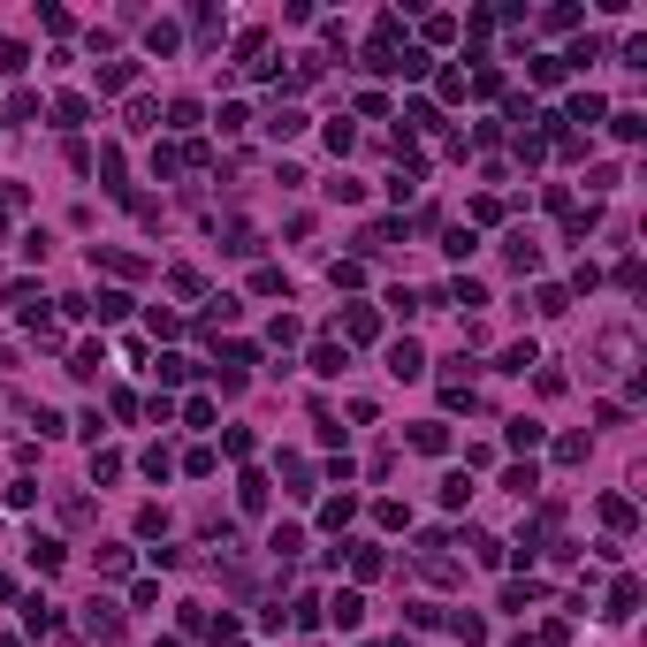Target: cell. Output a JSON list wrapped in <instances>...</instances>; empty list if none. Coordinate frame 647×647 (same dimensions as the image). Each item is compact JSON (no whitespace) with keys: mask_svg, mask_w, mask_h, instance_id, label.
I'll return each instance as SVG.
<instances>
[{"mask_svg":"<svg viewBox=\"0 0 647 647\" xmlns=\"http://www.w3.org/2000/svg\"><path fill=\"white\" fill-rule=\"evenodd\" d=\"M213 465H221V457H213V449H206V442H199V449H190V457H183V472H190V480H206V472H213Z\"/></svg>","mask_w":647,"mask_h":647,"instance_id":"cell-51","label":"cell"},{"mask_svg":"<svg viewBox=\"0 0 647 647\" xmlns=\"http://www.w3.org/2000/svg\"><path fill=\"white\" fill-rule=\"evenodd\" d=\"M54 115H61V129H77V122H92V99H84V92H61Z\"/></svg>","mask_w":647,"mask_h":647,"instance_id":"cell-19","label":"cell"},{"mask_svg":"<svg viewBox=\"0 0 647 647\" xmlns=\"http://www.w3.org/2000/svg\"><path fill=\"white\" fill-rule=\"evenodd\" d=\"M168 129H199V99H176V107H168Z\"/></svg>","mask_w":647,"mask_h":647,"instance_id":"cell-46","label":"cell"},{"mask_svg":"<svg viewBox=\"0 0 647 647\" xmlns=\"http://www.w3.org/2000/svg\"><path fill=\"white\" fill-rule=\"evenodd\" d=\"M610 129H617L624 145H640V138H647V115H640V107H617V115H610Z\"/></svg>","mask_w":647,"mask_h":647,"instance_id":"cell-21","label":"cell"},{"mask_svg":"<svg viewBox=\"0 0 647 647\" xmlns=\"http://www.w3.org/2000/svg\"><path fill=\"white\" fill-rule=\"evenodd\" d=\"M632 610H640V579H632V571H617V587H610V610H601V617H617V624H624Z\"/></svg>","mask_w":647,"mask_h":647,"instance_id":"cell-7","label":"cell"},{"mask_svg":"<svg viewBox=\"0 0 647 647\" xmlns=\"http://www.w3.org/2000/svg\"><path fill=\"white\" fill-rule=\"evenodd\" d=\"M252 290H259V297H274V290L290 297V282H282V267H259V274H252Z\"/></svg>","mask_w":647,"mask_h":647,"instance_id":"cell-47","label":"cell"},{"mask_svg":"<svg viewBox=\"0 0 647 647\" xmlns=\"http://www.w3.org/2000/svg\"><path fill=\"white\" fill-rule=\"evenodd\" d=\"M129 84H138V61H107L99 69V92H129Z\"/></svg>","mask_w":647,"mask_h":647,"instance_id":"cell-24","label":"cell"},{"mask_svg":"<svg viewBox=\"0 0 647 647\" xmlns=\"http://www.w3.org/2000/svg\"><path fill=\"white\" fill-rule=\"evenodd\" d=\"M92 480H122V449H92Z\"/></svg>","mask_w":647,"mask_h":647,"instance_id":"cell-37","label":"cell"},{"mask_svg":"<svg viewBox=\"0 0 647 647\" xmlns=\"http://www.w3.org/2000/svg\"><path fill=\"white\" fill-rule=\"evenodd\" d=\"M176 419H183V426H213V396H190V404H183Z\"/></svg>","mask_w":647,"mask_h":647,"instance_id":"cell-42","label":"cell"},{"mask_svg":"<svg viewBox=\"0 0 647 647\" xmlns=\"http://www.w3.org/2000/svg\"><path fill=\"white\" fill-rule=\"evenodd\" d=\"M129 129H160V107L153 99H129Z\"/></svg>","mask_w":647,"mask_h":647,"instance_id":"cell-43","label":"cell"},{"mask_svg":"<svg viewBox=\"0 0 647 647\" xmlns=\"http://www.w3.org/2000/svg\"><path fill=\"white\" fill-rule=\"evenodd\" d=\"M236 313H244V305H236V297H229V290H221V297H206V328H229V320H236Z\"/></svg>","mask_w":647,"mask_h":647,"instance_id":"cell-34","label":"cell"},{"mask_svg":"<svg viewBox=\"0 0 647 647\" xmlns=\"http://www.w3.org/2000/svg\"><path fill=\"white\" fill-rule=\"evenodd\" d=\"M328 282H335V290H358V282H365V267H358V259H335Z\"/></svg>","mask_w":647,"mask_h":647,"instance_id":"cell-36","label":"cell"},{"mask_svg":"<svg viewBox=\"0 0 647 647\" xmlns=\"http://www.w3.org/2000/svg\"><path fill=\"white\" fill-rule=\"evenodd\" d=\"M320 610L335 617V632H358V617H365V594H358V587H343L335 601H320Z\"/></svg>","mask_w":647,"mask_h":647,"instance_id":"cell-3","label":"cell"},{"mask_svg":"<svg viewBox=\"0 0 647 647\" xmlns=\"http://www.w3.org/2000/svg\"><path fill=\"white\" fill-rule=\"evenodd\" d=\"M267 335H274V351H282V343H297V335H305V320H297V313H282V320H274Z\"/></svg>","mask_w":647,"mask_h":647,"instance_id":"cell-44","label":"cell"},{"mask_svg":"<svg viewBox=\"0 0 647 647\" xmlns=\"http://www.w3.org/2000/svg\"><path fill=\"white\" fill-rule=\"evenodd\" d=\"M168 282H176V297H199V290H206V274H199V267H176Z\"/></svg>","mask_w":647,"mask_h":647,"instance_id":"cell-50","label":"cell"},{"mask_svg":"<svg viewBox=\"0 0 647 647\" xmlns=\"http://www.w3.org/2000/svg\"><path fill=\"white\" fill-rule=\"evenodd\" d=\"M282 480H290V495H313V488H305L313 465H305V457H282Z\"/></svg>","mask_w":647,"mask_h":647,"instance_id":"cell-41","label":"cell"},{"mask_svg":"<svg viewBox=\"0 0 647 647\" xmlns=\"http://www.w3.org/2000/svg\"><path fill=\"white\" fill-rule=\"evenodd\" d=\"M556 122H610V99H601V92H571V107H564V115H556Z\"/></svg>","mask_w":647,"mask_h":647,"instance_id":"cell-4","label":"cell"},{"mask_svg":"<svg viewBox=\"0 0 647 647\" xmlns=\"http://www.w3.org/2000/svg\"><path fill=\"white\" fill-rule=\"evenodd\" d=\"M556 465H587V435H564V442H556Z\"/></svg>","mask_w":647,"mask_h":647,"instance_id":"cell-48","label":"cell"},{"mask_svg":"<svg viewBox=\"0 0 647 647\" xmlns=\"http://www.w3.org/2000/svg\"><path fill=\"white\" fill-rule=\"evenodd\" d=\"M236 503H244V510H267V472H236Z\"/></svg>","mask_w":647,"mask_h":647,"instance_id":"cell-16","label":"cell"},{"mask_svg":"<svg viewBox=\"0 0 647 647\" xmlns=\"http://www.w3.org/2000/svg\"><path fill=\"white\" fill-rule=\"evenodd\" d=\"M31 69V54H24V38H0V77H24Z\"/></svg>","mask_w":647,"mask_h":647,"instance_id":"cell-31","label":"cell"},{"mask_svg":"<svg viewBox=\"0 0 647 647\" xmlns=\"http://www.w3.org/2000/svg\"><path fill=\"white\" fill-rule=\"evenodd\" d=\"M510 647H541V640H526V632H518V640H510Z\"/></svg>","mask_w":647,"mask_h":647,"instance_id":"cell-53","label":"cell"},{"mask_svg":"<svg viewBox=\"0 0 647 647\" xmlns=\"http://www.w3.org/2000/svg\"><path fill=\"white\" fill-rule=\"evenodd\" d=\"M594 358H601V365H624V358H632V335H624V328H610V335L594 343Z\"/></svg>","mask_w":647,"mask_h":647,"instance_id":"cell-22","label":"cell"},{"mask_svg":"<svg viewBox=\"0 0 647 647\" xmlns=\"http://www.w3.org/2000/svg\"><path fill=\"white\" fill-rule=\"evenodd\" d=\"M503 244H510V267H518V274H533V267H541V244H533L526 229H510Z\"/></svg>","mask_w":647,"mask_h":647,"instance_id":"cell-12","label":"cell"},{"mask_svg":"<svg viewBox=\"0 0 647 647\" xmlns=\"http://www.w3.org/2000/svg\"><path fill=\"white\" fill-rule=\"evenodd\" d=\"M541 594H549L541 579H510V587H503V610H510V617H526V610H533Z\"/></svg>","mask_w":647,"mask_h":647,"instance_id":"cell-9","label":"cell"},{"mask_svg":"<svg viewBox=\"0 0 647 647\" xmlns=\"http://www.w3.org/2000/svg\"><path fill=\"white\" fill-rule=\"evenodd\" d=\"M472 503V472H449L442 480V510H465Z\"/></svg>","mask_w":647,"mask_h":647,"instance_id":"cell-29","label":"cell"},{"mask_svg":"<svg viewBox=\"0 0 647 647\" xmlns=\"http://www.w3.org/2000/svg\"><path fill=\"white\" fill-rule=\"evenodd\" d=\"M0 229H8V206H0Z\"/></svg>","mask_w":647,"mask_h":647,"instance_id":"cell-55","label":"cell"},{"mask_svg":"<svg viewBox=\"0 0 647 647\" xmlns=\"http://www.w3.org/2000/svg\"><path fill=\"white\" fill-rule=\"evenodd\" d=\"M92 313H99V320H122V313H129V290H107V297H99Z\"/></svg>","mask_w":647,"mask_h":647,"instance_id":"cell-52","label":"cell"},{"mask_svg":"<svg viewBox=\"0 0 647 647\" xmlns=\"http://www.w3.org/2000/svg\"><path fill=\"white\" fill-rule=\"evenodd\" d=\"M160 647H183V640H160Z\"/></svg>","mask_w":647,"mask_h":647,"instance_id":"cell-56","label":"cell"},{"mask_svg":"<svg viewBox=\"0 0 647 647\" xmlns=\"http://www.w3.org/2000/svg\"><path fill=\"white\" fill-rule=\"evenodd\" d=\"M335 328H343V343H374V335H381V320H374V305H351V313L335 320Z\"/></svg>","mask_w":647,"mask_h":647,"instance_id":"cell-6","label":"cell"},{"mask_svg":"<svg viewBox=\"0 0 647 647\" xmlns=\"http://www.w3.org/2000/svg\"><path fill=\"white\" fill-rule=\"evenodd\" d=\"M541 365V351H533V335H518V343H503V365L495 374H533Z\"/></svg>","mask_w":647,"mask_h":647,"instance_id":"cell-8","label":"cell"},{"mask_svg":"<svg viewBox=\"0 0 647 647\" xmlns=\"http://www.w3.org/2000/svg\"><path fill=\"white\" fill-rule=\"evenodd\" d=\"M388 374H396V381H419V374H426V351H419L412 335H396V343H388Z\"/></svg>","mask_w":647,"mask_h":647,"instance_id":"cell-1","label":"cell"},{"mask_svg":"<svg viewBox=\"0 0 647 647\" xmlns=\"http://www.w3.org/2000/svg\"><path fill=\"white\" fill-rule=\"evenodd\" d=\"M138 533H145V541H160V533H168V510L145 503V510H138Z\"/></svg>","mask_w":647,"mask_h":647,"instance_id":"cell-39","label":"cell"},{"mask_svg":"<svg viewBox=\"0 0 647 647\" xmlns=\"http://www.w3.org/2000/svg\"><path fill=\"white\" fill-rule=\"evenodd\" d=\"M145 46H153V54L168 61V54H176V46H183V31H176V24H145Z\"/></svg>","mask_w":647,"mask_h":647,"instance_id":"cell-27","label":"cell"},{"mask_svg":"<svg viewBox=\"0 0 647 647\" xmlns=\"http://www.w3.org/2000/svg\"><path fill=\"white\" fill-rule=\"evenodd\" d=\"M153 374H160L168 388H183L190 374H199V365H190V358H176V351H168V358H153Z\"/></svg>","mask_w":647,"mask_h":647,"instance_id":"cell-28","label":"cell"},{"mask_svg":"<svg viewBox=\"0 0 647 647\" xmlns=\"http://www.w3.org/2000/svg\"><path fill=\"white\" fill-rule=\"evenodd\" d=\"M54 624H61L54 601H46V594H24V632H54Z\"/></svg>","mask_w":647,"mask_h":647,"instance_id":"cell-11","label":"cell"},{"mask_svg":"<svg viewBox=\"0 0 647 647\" xmlns=\"http://www.w3.org/2000/svg\"><path fill=\"white\" fill-rule=\"evenodd\" d=\"M601 526H610V533H632V503H624V495H601Z\"/></svg>","mask_w":647,"mask_h":647,"instance_id":"cell-25","label":"cell"},{"mask_svg":"<svg viewBox=\"0 0 647 647\" xmlns=\"http://www.w3.org/2000/svg\"><path fill=\"white\" fill-rule=\"evenodd\" d=\"M138 465H145V480H168V472H176V457H168V449H160V442H153V449H145V457H138Z\"/></svg>","mask_w":647,"mask_h":647,"instance_id":"cell-38","label":"cell"},{"mask_svg":"<svg viewBox=\"0 0 647 647\" xmlns=\"http://www.w3.org/2000/svg\"><path fill=\"white\" fill-rule=\"evenodd\" d=\"M297 129H305V107H274V115H267V138H297Z\"/></svg>","mask_w":647,"mask_h":647,"instance_id":"cell-17","label":"cell"},{"mask_svg":"<svg viewBox=\"0 0 647 647\" xmlns=\"http://www.w3.org/2000/svg\"><path fill=\"white\" fill-rule=\"evenodd\" d=\"M61 564H69V549H61V541H31V571H61Z\"/></svg>","mask_w":647,"mask_h":647,"instance_id":"cell-23","label":"cell"},{"mask_svg":"<svg viewBox=\"0 0 647 647\" xmlns=\"http://www.w3.org/2000/svg\"><path fill=\"white\" fill-rule=\"evenodd\" d=\"M442 252H449V259H472V252H480V236H472V229H449Z\"/></svg>","mask_w":647,"mask_h":647,"instance_id":"cell-49","label":"cell"},{"mask_svg":"<svg viewBox=\"0 0 647 647\" xmlns=\"http://www.w3.org/2000/svg\"><path fill=\"white\" fill-rule=\"evenodd\" d=\"M503 488L518 495V503H533V495H541V465H533V457H518V465L503 472Z\"/></svg>","mask_w":647,"mask_h":647,"instance_id":"cell-5","label":"cell"},{"mask_svg":"<svg viewBox=\"0 0 647 647\" xmlns=\"http://www.w3.org/2000/svg\"><path fill=\"white\" fill-rule=\"evenodd\" d=\"M472 92L495 99V92H503V69H488V61H480V69H472Z\"/></svg>","mask_w":647,"mask_h":647,"instance_id":"cell-45","label":"cell"},{"mask_svg":"<svg viewBox=\"0 0 647 647\" xmlns=\"http://www.w3.org/2000/svg\"><path fill=\"white\" fill-rule=\"evenodd\" d=\"M84 632L115 647V640H122V610H115V601H92V610H84Z\"/></svg>","mask_w":647,"mask_h":647,"instance_id":"cell-2","label":"cell"},{"mask_svg":"<svg viewBox=\"0 0 647 647\" xmlns=\"http://www.w3.org/2000/svg\"><path fill=\"white\" fill-rule=\"evenodd\" d=\"M510 449L526 457V449H541V419H510Z\"/></svg>","mask_w":647,"mask_h":647,"instance_id":"cell-33","label":"cell"},{"mask_svg":"<svg viewBox=\"0 0 647 647\" xmlns=\"http://www.w3.org/2000/svg\"><path fill=\"white\" fill-rule=\"evenodd\" d=\"M313 374H320V381L343 374V343H313Z\"/></svg>","mask_w":647,"mask_h":647,"instance_id":"cell-26","label":"cell"},{"mask_svg":"<svg viewBox=\"0 0 647 647\" xmlns=\"http://www.w3.org/2000/svg\"><path fill=\"white\" fill-rule=\"evenodd\" d=\"M267 549L282 556V564H290V556H305V526H274V533H267Z\"/></svg>","mask_w":647,"mask_h":647,"instance_id":"cell-18","label":"cell"},{"mask_svg":"<svg viewBox=\"0 0 647 647\" xmlns=\"http://www.w3.org/2000/svg\"><path fill=\"white\" fill-rule=\"evenodd\" d=\"M290 624H297V632H320V601L297 594V601H290Z\"/></svg>","mask_w":647,"mask_h":647,"instance_id":"cell-35","label":"cell"},{"mask_svg":"<svg viewBox=\"0 0 647 647\" xmlns=\"http://www.w3.org/2000/svg\"><path fill=\"white\" fill-rule=\"evenodd\" d=\"M0 647H24V640H8V632H0Z\"/></svg>","mask_w":647,"mask_h":647,"instance_id":"cell-54","label":"cell"},{"mask_svg":"<svg viewBox=\"0 0 647 647\" xmlns=\"http://www.w3.org/2000/svg\"><path fill=\"white\" fill-rule=\"evenodd\" d=\"M351 518H358V495H328V503H320V526H328V533H343Z\"/></svg>","mask_w":647,"mask_h":647,"instance_id":"cell-13","label":"cell"},{"mask_svg":"<svg viewBox=\"0 0 647 647\" xmlns=\"http://www.w3.org/2000/svg\"><path fill=\"white\" fill-rule=\"evenodd\" d=\"M442 305H465V313H480V305H488V290H480V282H472V274H457V282H449V290H442Z\"/></svg>","mask_w":647,"mask_h":647,"instance_id":"cell-14","label":"cell"},{"mask_svg":"<svg viewBox=\"0 0 647 647\" xmlns=\"http://www.w3.org/2000/svg\"><path fill=\"white\" fill-rule=\"evenodd\" d=\"M221 252H229V259H259V229H244V221H236V229H229V244H221Z\"/></svg>","mask_w":647,"mask_h":647,"instance_id":"cell-32","label":"cell"},{"mask_svg":"<svg viewBox=\"0 0 647 647\" xmlns=\"http://www.w3.org/2000/svg\"><path fill=\"white\" fill-rule=\"evenodd\" d=\"M426 69H435V61H426L419 46H396V77H426Z\"/></svg>","mask_w":647,"mask_h":647,"instance_id":"cell-40","label":"cell"},{"mask_svg":"<svg viewBox=\"0 0 647 647\" xmlns=\"http://www.w3.org/2000/svg\"><path fill=\"white\" fill-rule=\"evenodd\" d=\"M412 449H419V457H442V449H449V426L442 419H419L412 426Z\"/></svg>","mask_w":647,"mask_h":647,"instance_id":"cell-10","label":"cell"},{"mask_svg":"<svg viewBox=\"0 0 647 647\" xmlns=\"http://www.w3.org/2000/svg\"><path fill=\"white\" fill-rule=\"evenodd\" d=\"M449 632H457L465 647H488V617H472V610H449Z\"/></svg>","mask_w":647,"mask_h":647,"instance_id":"cell-15","label":"cell"},{"mask_svg":"<svg viewBox=\"0 0 647 647\" xmlns=\"http://www.w3.org/2000/svg\"><path fill=\"white\" fill-rule=\"evenodd\" d=\"M99 365H107V343H77V358H69V374H77V381H92V374H99Z\"/></svg>","mask_w":647,"mask_h":647,"instance_id":"cell-20","label":"cell"},{"mask_svg":"<svg viewBox=\"0 0 647 647\" xmlns=\"http://www.w3.org/2000/svg\"><path fill=\"white\" fill-rule=\"evenodd\" d=\"M533 305L556 320V313H571V290H564V282H541V290H533Z\"/></svg>","mask_w":647,"mask_h":647,"instance_id":"cell-30","label":"cell"}]
</instances>
